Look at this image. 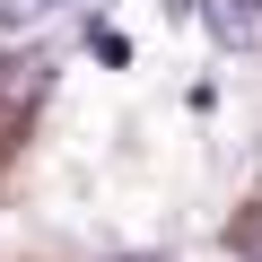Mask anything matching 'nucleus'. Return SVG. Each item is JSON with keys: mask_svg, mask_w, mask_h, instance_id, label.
I'll return each mask as SVG.
<instances>
[{"mask_svg": "<svg viewBox=\"0 0 262 262\" xmlns=\"http://www.w3.org/2000/svg\"><path fill=\"white\" fill-rule=\"evenodd\" d=\"M192 9H201V27L219 44H253L262 35V0H192Z\"/></svg>", "mask_w": 262, "mask_h": 262, "instance_id": "f257e3e1", "label": "nucleus"}, {"mask_svg": "<svg viewBox=\"0 0 262 262\" xmlns=\"http://www.w3.org/2000/svg\"><path fill=\"white\" fill-rule=\"evenodd\" d=\"M122 262H158V253H122Z\"/></svg>", "mask_w": 262, "mask_h": 262, "instance_id": "7ed1b4c3", "label": "nucleus"}, {"mask_svg": "<svg viewBox=\"0 0 262 262\" xmlns=\"http://www.w3.org/2000/svg\"><path fill=\"white\" fill-rule=\"evenodd\" d=\"M53 88V61H0V96H9V105H35Z\"/></svg>", "mask_w": 262, "mask_h": 262, "instance_id": "f03ea898", "label": "nucleus"}]
</instances>
